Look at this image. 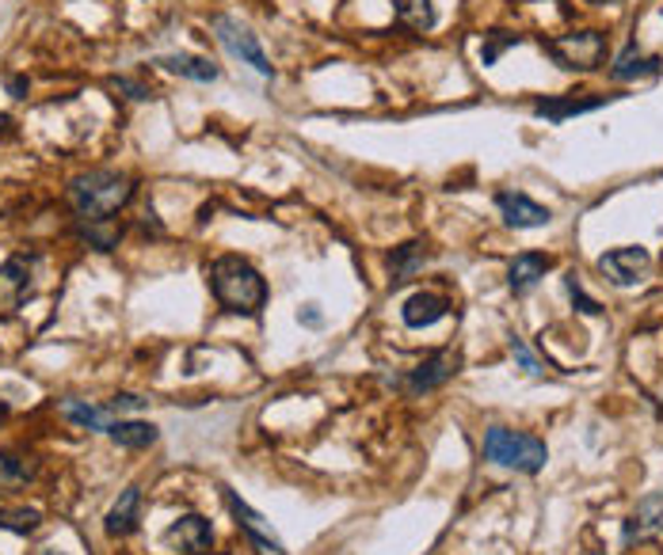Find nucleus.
Listing matches in <instances>:
<instances>
[{
    "instance_id": "0eeeda50",
    "label": "nucleus",
    "mask_w": 663,
    "mask_h": 555,
    "mask_svg": "<svg viewBox=\"0 0 663 555\" xmlns=\"http://www.w3.org/2000/svg\"><path fill=\"white\" fill-rule=\"evenodd\" d=\"M648 267H652V255L645 247H614V251L599 255V270L614 286H637L648 274Z\"/></svg>"
},
{
    "instance_id": "7ed1b4c3",
    "label": "nucleus",
    "mask_w": 663,
    "mask_h": 555,
    "mask_svg": "<svg viewBox=\"0 0 663 555\" xmlns=\"http://www.w3.org/2000/svg\"><path fill=\"white\" fill-rule=\"evenodd\" d=\"M484 456L492 464H500V468H515V472H534L546 468V441H538L534 434H515L508 426H488L484 434Z\"/></svg>"
},
{
    "instance_id": "1a4fd4ad",
    "label": "nucleus",
    "mask_w": 663,
    "mask_h": 555,
    "mask_svg": "<svg viewBox=\"0 0 663 555\" xmlns=\"http://www.w3.org/2000/svg\"><path fill=\"white\" fill-rule=\"evenodd\" d=\"M221 494H226V506L233 509V517H237V525H241L244 532H248L252 540H256L259 547H264V555H286V547H282V540L275 537L271 532V525L264 521V517L256 514V509L248 506V502H241L237 499L229 487H221Z\"/></svg>"
},
{
    "instance_id": "f3484780",
    "label": "nucleus",
    "mask_w": 663,
    "mask_h": 555,
    "mask_svg": "<svg viewBox=\"0 0 663 555\" xmlns=\"http://www.w3.org/2000/svg\"><path fill=\"white\" fill-rule=\"evenodd\" d=\"M450 312V305L443 301V297H435V294H412L405 301V309H400V317H405V324L408 327H431V324H438V320Z\"/></svg>"
},
{
    "instance_id": "c756f323",
    "label": "nucleus",
    "mask_w": 663,
    "mask_h": 555,
    "mask_svg": "<svg viewBox=\"0 0 663 555\" xmlns=\"http://www.w3.org/2000/svg\"><path fill=\"white\" fill-rule=\"evenodd\" d=\"M9 126H12V122H9V115H0V130H9Z\"/></svg>"
},
{
    "instance_id": "5701e85b",
    "label": "nucleus",
    "mask_w": 663,
    "mask_h": 555,
    "mask_svg": "<svg viewBox=\"0 0 663 555\" xmlns=\"http://www.w3.org/2000/svg\"><path fill=\"white\" fill-rule=\"evenodd\" d=\"M508 47H519V35H508V31H492L488 39H484V47H481V62L484 65H496L500 62V54Z\"/></svg>"
},
{
    "instance_id": "bb28decb",
    "label": "nucleus",
    "mask_w": 663,
    "mask_h": 555,
    "mask_svg": "<svg viewBox=\"0 0 663 555\" xmlns=\"http://www.w3.org/2000/svg\"><path fill=\"white\" fill-rule=\"evenodd\" d=\"M0 476H9V479H27V476H31V468H27V464H20L16 456H0Z\"/></svg>"
},
{
    "instance_id": "aec40b11",
    "label": "nucleus",
    "mask_w": 663,
    "mask_h": 555,
    "mask_svg": "<svg viewBox=\"0 0 663 555\" xmlns=\"http://www.w3.org/2000/svg\"><path fill=\"white\" fill-rule=\"evenodd\" d=\"M107 434L126 449H149L156 441V426L153 423H123V418H118V423L107 426Z\"/></svg>"
},
{
    "instance_id": "2f4dec72",
    "label": "nucleus",
    "mask_w": 663,
    "mask_h": 555,
    "mask_svg": "<svg viewBox=\"0 0 663 555\" xmlns=\"http://www.w3.org/2000/svg\"><path fill=\"white\" fill-rule=\"evenodd\" d=\"M35 555H62V552H35Z\"/></svg>"
},
{
    "instance_id": "9b49d317",
    "label": "nucleus",
    "mask_w": 663,
    "mask_h": 555,
    "mask_svg": "<svg viewBox=\"0 0 663 555\" xmlns=\"http://www.w3.org/2000/svg\"><path fill=\"white\" fill-rule=\"evenodd\" d=\"M27 289H31V259L12 255V259L0 267V312H16L20 305H24Z\"/></svg>"
},
{
    "instance_id": "a211bd4d",
    "label": "nucleus",
    "mask_w": 663,
    "mask_h": 555,
    "mask_svg": "<svg viewBox=\"0 0 663 555\" xmlns=\"http://www.w3.org/2000/svg\"><path fill=\"white\" fill-rule=\"evenodd\" d=\"M161 69L176 73V77H188V80H199V85H206V80H218V65L206 62V57H191V54H168L161 57Z\"/></svg>"
},
{
    "instance_id": "412c9836",
    "label": "nucleus",
    "mask_w": 663,
    "mask_h": 555,
    "mask_svg": "<svg viewBox=\"0 0 663 555\" xmlns=\"http://www.w3.org/2000/svg\"><path fill=\"white\" fill-rule=\"evenodd\" d=\"M62 411H65V418H69V423L80 426V430H107V426H111V411L107 408H92V403L65 400Z\"/></svg>"
},
{
    "instance_id": "ddd939ff",
    "label": "nucleus",
    "mask_w": 663,
    "mask_h": 555,
    "mask_svg": "<svg viewBox=\"0 0 663 555\" xmlns=\"http://www.w3.org/2000/svg\"><path fill=\"white\" fill-rule=\"evenodd\" d=\"M610 95H561V100H538L534 103V115L549 118V122H564L572 115H587V111H599Z\"/></svg>"
},
{
    "instance_id": "dca6fc26",
    "label": "nucleus",
    "mask_w": 663,
    "mask_h": 555,
    "mask_svg": "<svg viewBox=\"0 0 663 555\" xmlns=\"http://www.w3.org/2000/svg\"><path fill=\"white\" fill-rule=\"evenodd\" d=\"M138 517H141V491L138 487H126L107 514V532L111 537H130L138 529Z\"/></svg>"
},
{
    "instance_id": "423d86ee",
    "label": "nucleus",
    "mask_w": 663,
    "mask_h": 555,
    "mask_svg": "<svg viewBox=\"0 0 663 555\" xmlns=\"http://www.w3.org/2000/svg\"><path fill=\"white\" fill-rule=\"evenodd\" d=\"M458 370H461V354H458V350H438V354H431L428 362H420L412 373H408L405 392H408V396L435 392V388L446 385V380H450Z\"/></svg>"
},
{
    "instance_id": "c85d7f7f",
    "label": "nucleus",
    "mask_w": 663,
    "mask_h": 555,
    "mask_svg": "<svg viewBox=\"0 0 663 555\" xmlns=\"http://www.w3.org/2000/svg\"><path fill=\"white\" fill-rule=\"evenodd\" d=\"M302 320H305V324H309V327H320V324H324V320H320V312H317V305H305Z\"/></svg>"
},
{
    "instance_id": "6ab92c4d",
    "label": "nucleus",
    "mask_w": 663,
    "mask_h": 555,
    "mask_svg": "<svg viewBox=\"0 0 663 555\" xmlns=\"http://www.w3.org/2000/svg\"><path fill=\"white\" fill-rule=\"evenodd\" d=\"M397 20L412 31H431L435 27V4L431 0H393Z\"/></svg>"
},
{
    "instance_id": "6e6552de",
    "label": "nucleus",
    "mask_w": 663,
    "mask_h": 555,
    "mask_svg": "<svg viewBox=\"0 0 663 555\" xmlns=\"http://www.w3.org/2000/svg\"><path fill=\"white\" fill-rule=\"evenodd\" d=\"M164 544H173L180 555H206L214 547L211 521L199 514H183L180 521H173V529L164 532Z\"/></svg>"
},
{
    "instance_id": "2eb2a0df",
    "label": "nucleus",
    "mask_w": 663,
    "mask_h": 555,
    "mask_svg": "<svg viewBox=\"0 0 663 555\" xmlns=\"http://www.w3.org/2000/svg\"><path fill=\"white\" fill-rule=\"evenodd\" d=\"M546 270H549V259H546V255H538V251H523L515 262H511V270H508L511 289H515L519 297L531 294V289L538 286L541 278H546Z\"/></svg>"
},
{
    "instance_id": "9d476101",
    "label": "nucleus",
    "mask_w": 663,
    "mask_h": 555,
    "mask_svg": "<svg viewBox=\"0 0 663 555\" xmlns=\"http://www.w3.org/2000/svg\"><path fill=\"white\" fill-rule=\"evenodd\" d=\"M496 206H500L503 221L511 224V229H541V224H549V209L538 206L534 198H526V194L519 191H500L496 194Z\"/></svg>"
},
{
    "instance_id": "4be33fe9",
    "label": "nucleus",
    "mask_w": 663,
    "mask_h": 555,
    "mask_svg": "<svg viewBox=\"0 0 663 555\" xmlns=\"http://www.w3.org/2000/svg\"><path fill=\"white\" fill-rule=\"evenodd\" d=\"M423 267V244H405L390 255V270H393V282H405L412 278L416 270Z\"/></svg>"
},
{
    "instance_id": "4468645a",
    "label": "nucleus",
    "mask_w": 663,
    "mask_h": 555,
    "mask_svg": "<svg viewBox=\"0 0 663 555\" xmlns=\"http://www.w3.org/2000/svg\"><path fill=\"white\" fill-rule=\"evenodd\" d=\"M660 529H663V494H648V499L633 509L629 521H625L622 540H625V544H633V540H648L652 532H660Z\"/></svg>"
},
{
    "instance_id": "f257e3e1",
    "label": "nucleus",
    "mask_w": 663,
    "mask_h": 555,
    "mask_svg": "<svg viewBox=\"0 0 663 555\" xmlns=\"http://www.w3.org/2000/svg\"><path fill=\"white\" fill-rule=\"evenodd\" d=\"M211 289L218 305L237 317H259L267 305V282L248 259L241 255H221L211 267Z\"/></svg>"
},
{
    "instance_id": "a878e982",
    "label": "nucleus",
    "mask_w": 663,
    "mask_h": 555,
    "mask_svg": "<svg viewBox=\"0 0 663 555\" xmlns=\"http://www.w3.org/2000/svg\"><path fill=\"white\" fill-rule=\"evenodd\" d=\"M511 354H515L519 362H523V370L531 373V377H541V365L534 362V354H531V350H526V347H523V343H519V339H511Z\"/></svg>"
},
{
    "instance_id": "b1692460",
    "label": "nucleus",
    "mask_w": 663,
    "mask_h": 555,
    "mask_svg": "<svg viewBox=\"0 0 663 555\" xmlns=\"http://www.w3.org/2000/svg\"><path fill=\"white\" fill-rule=\"evenodd\" d=\"M35 525H39V509H0V529L35 532Z\"/></svg>"
},
{
    "instance_id": "f03ea898",
    "label": "nucleus",
    "mask_w": 663,
    "mask_h": 555,
    "mask_svg": "<svg viewBox=\"0 0 663 555\" xmlns=\"http://www.w3.org/2000/svg\"><path fill=\"white\" fill-rule=\"evenodd\" d=\"M133 198V183L123 171H88L69 183V206L80 221H111V214Z\"/></svg>"
},
{
    "instance_id": "39448f33",
    "label": "nucleus",
    "mask_w": 663,
    "mask_h": 555,
    "mask_svg": "<svg viewBox=\"0 0 663 555\" xmlns=\"http://www.w3.org/2000/svg\"><path fill=\"white\" fill-rule=\"evenodd\" d=\"M211 27H214V35H218V42L229 50V54L241 57L244 65H252L259 77H271V73H275L271 57L264 54V47H259V39L248 31V27L237 24V20H229V16H214Z\"/></svg>"
},
{
    "instance_id": "cd10ccee",
    "label": "nucleus",
    "mask_w": 663,
    "mask_h": 555,
    "mask_svg": "<svg viewBox=\"0 0 663 555\" xmlns=\"http://www.w3.org/2000/svg\"><path fill=\"white\" fill-rule=\"evenodd\" d=\"M141 408H145V400H141V396H115V400L107 403L111 415H115V411H141Z\"/></svg>"
},
{
    "instance_id": "7c9ffc66",
    "label": "nucleus",
    "mask_w": 663,
    "mask_h": 555,
    "mask_svg": "<svg viewBox=\"0 0 663 555\" xmlns=\"http://www.w3.org/2000/svg\"><path fill=\"white\" fill-rule=\"evenodd\" d=\"M591 4H614V0H591Z\"/></svg>"
},
{
    "instance_id": "f8f14e48",
    "label": "nucleus",
    "mask_w": 663,
    "mask_h": 555,
    "mask_svg": "<svg viewBox=\"0 0 663 555\" xmlns=\"http://www.w3.org/2000/svg\"><path fill=\"white\" fill-rule=\"evenodd\" d=\"M660 69H663L660 57H648L645 50L637 47V42H625V50L614 57V65H610V77H614L617 85H629V80L655 77Z\"/></svg>"
},
{
    "instance_id": "473e14b6",
    "label": "nucleus",
    "mask_w": 663,
    "mask_h": 555,
    "mask_svg": "<svg viewBox=\"0 0 663 555\" xmlns=\"http://www.w3.org/2000/svg\"><path fill=\"white\" fill-rule=\"evenodd\" d=\"M660 12H663V9H660Z\"/></svg>"
},
{
    "instance_id": "20e7f679",
    "label": "nucleus",
    "mask_w": 663,
    "mask_h": 555,
    "mask_svg": "<svg viewBox=\"0 0 663 555\" xmlns=\"http://www.w3.org/2000/svg\"><path fill=\"white\" fill-rule=\"evenodd\" d=\"M541 50L569 73H595L607 57V35L602 31H572L561 39H541Z\"/></svg>"
},
{
    "instance_id": "393cba45",
    "label": "nucleus",
    "mask_w": 663,
    "mask_h": 555,
    "mask_svg": "<svg viewBox=\"0 0 663 555\" xmlns=\"http://www.w3.org/2000/svg\"><path fill=\"white\" fill-rule=\"evenodd\" d=\"M564 286H569V294H572V301H576V309L579 312H587V317H599V301H591V297L584 294V289H579V282H576V274H569V282H564Z\"/></svg>"
}]
</instances>
